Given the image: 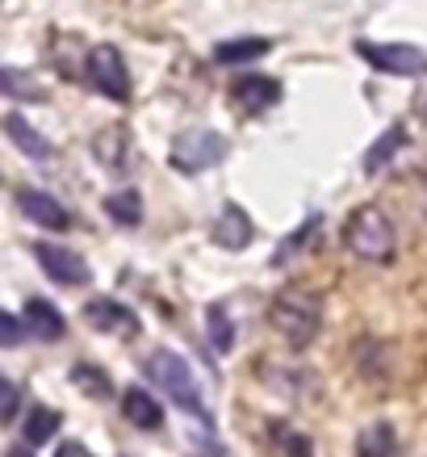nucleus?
Returning <instances> with one entry per match:
<instances>
[{"label":"nucleus","mask_w":427,"mask_h":457,"mask_svg":"<svg viewBox=\"0 0 427 457\" xmlns=\"http://www.w3.org/2000/svg\"><path fill=\"white\" fill-rule=\"evenodd\" d=\"M323 315H327L323 294L310 290V286H285V290L268 303V323H273V332L290 348H298V353L318 340Z\"/></svg>","instance_id":"1"},{"label":"nucleus","mask_w":427,"mask_h":457,"mask_svg":"<svg viewBox=\"0 0 427 457\" xmlns=\"http://www.w3.org/2000/svg\"><path fill=\"white\" fill-rule=\"evenodd\" d=\"M147 378H152L155 386L168 395V403H177L180 411H189L193 420H201V424H209V411L206 403H201V390H197V378L193 370H189V361L180 357V353H168V348H160V353H152L147 357Z\"/></svg>","instance_id":"2"},{"label":"nucleus","mask_w":427,"mask_h":457,"mask_svg":"<svg viewBox=\"0 0 427 457\" xmlns=\"http://www.w3.org/2000/svg\"><path fill=\"white\" fill-rule=\"evenodd\" d=\"M344 248L352 252L357 261H369V264L394 261V252H398L394 222H390L377 206L352 210V214H348V222H344Z\"/></svg>","instance_id":"3"},{"label":"nucleus","mask_w":427,"mask_h":457,"mask_svg":"<svg viewBox=\"0 0 427 457\" xmlns=\"http://www.w3.org/2000/svg\"><path fill=\"white\" fill-rule=\"evenodd\" d=\"M226 135L218 130H209V126H193V130H180L172 147H168V164L177 168V172H209V168H218L226 160Z\"/></svg>","instance_id":"4"},{"label":"nucleus","mask_w":427,"mask_h":457,"mask_svg":"<svg viewBox=\"0 0 427 457\" xmlns=\"http://www.w3.org/2000/svg\"><path fill=\"white\" fill-rule=\"evenodd\" d=\"M84 80L110 101L130 97V71H126V59H122L118 46H110V42H101V46L88 51V59H84Z\"/></svg>","instance_id":"5"},{"label":"nucleus","mask_w":427,"mask_h":457,"mask_svg":"<svg viewBox=\"0 0 427 457\" xmlns=\"http://www.w3.org/2000/svg\"><path fill=\"white\" fill-rule=\"evenodd\" d=\"M357 55L369 63V68L386 71V76H423L427 71V55L411 42H357Z\"/></svg>","instance_id":"6"},{"label":"nucleus","mask_w":427,"mask_h":457,"mask_svg":"<svg viewBox=\"0 0 427 457\" xmlns=\"http://www.w3.org/2000/svg\"><path fill=\"white\" fill-rule=\"evenodd\" d=\"M34 261L42 264V273L55 281V286H88L93 269L80 252L63 248V244H34Z\"/></svg>","instance_id":"7"},{"label":"nucleus","mask_w":427,"mask_h":457,"mask_svg":"<svg viewBox=\"0 0 427 457\" xmlns=\"http://www.w3.org/2000/svg\"><path fill=\"white\" fill-rule=\"evenodd\" d=\"M84 319H88V328H97V332L105 336H138V315L130 311L126 303H118V298H88L84 303Z\"/></svg>","instance_id":"8"},{"label":"nucleus","mask_w":427,"mask_h":457,"mask_svg":"<svg viewBox=\"0 0 427 457\" xmlns=\"http://www.w3.org/2000/svg\"><path fill=\"white\" fill-rule=\"evenodd\" d=\"M231 101L243 113H264L268 105L281 101V80L276 76H260V71H248L231 84Z\"/></svg>","instance_id":"9"},{"label":"nucleus","mask_w":427,"mask_h":457,"mask_svg":"<svg viewBox=\"0 0 427 457\" xmlns=\"http://www.w3.org/2000/svg\"><path fill=\"white\" fill-rule=\"evenodd\" d=\"M17 210H21L29 222L46 227V231H68L71 227V210L63 206L59 197L42 194V189H17Z\"/></svg>","instance_id":"10"},{"label":"nucleus","mask_w":427,"mask_h":457,"mask_svg":"<svg viewBox=\"0 0 427 457\" xmlns=\"http://www.w3.org/2000/svg\"><path fill=\"white\" fill-rule=\"evenodd\" d=\"M93 155H97L101 168H110V172H126V168H130V155H135V139H130V130H126L122 122L101 126L97 135H93Z\"/></svg>","instance_id":"11"},{"label":"nucleus","mask_w":427,"mask_h":457,"mask_svg":"<svg viewBox=\"0 0 427 457\" xmlns=\"http://www.w3.org/2000/svg\"><path fill=\"white\" fill-rule=\"evenodd\" d=\"M251 236H256V227H251L248 210L234 206V202L231 206H222V214L214 219V227H209V239L226 252H243L251 244Z\"/></svg>","instance_id":"12"},{"label":"nucleus","mask_w":427,"mask_h":457,"mask_svg":"<svg viewBox=\"0 0 427 457\" xmlns=\"http://www.w3.org/2000/svg\"><path fill=\"white\" fill-rule=\"evenodd\" d=\"M4 135H9V143H13L17 152L29 155V160H38V164H46V160L55 155L51 139H46L42 130H34V126H29L21 113H9V118H4Z\"/></svg>","instance_id":"13"},{"label":"nucleus","mask_w":427,"mask_h":457,"mask_svg":"<svg viewBox=\"0 0 427 457\" xmlns=\"http://www.w3.org/2000/svg\"><path fill=\"white\" fill-rule=\"evenodd\" d=\"M26 328L34 340H59L68 332V319L59 315V306L46 303V298H26Z\"/></svg>","instance_id":"14"},{"label":"nucleus","mask_w":427,"mask_h":457,"mask_svg":"<svg viewBox=\"0 0 427 457\" xmlns=\"http://www.w3.org/2000/svg\"><path fill=\"white\" fill-rule=\"evenodd\" d=\"M122 411H126V420L135 424V428H143V432H155L160 424H164V407L147 395L143 386H130L122 395Z\"/></svg>","instance_id":"15"},{"label":"nucleus","mask_w":427,"mask_h":457,"mask_svg":"<svg viewBox=\"0 0 427 457\" xmlns=\"http://www.w3.org/2000/svg\"><path fill=\"white\" fill-rule=\"evenodd\" d=\"M55 432H59V411L46 407V403H34L26 411V420H21V441L38 449V445H46Z\"/></svg>","instance_id":"16"},{"label":"nucleus","mask_w":427,"mask_h":457,"mask_svg":"<svg viewBox=\"0 0 427 457\" xmlns=\"http://www.w3.org/2000/svg\"><path fill=\"white\" fill-rule=\"evenodd\" d=\"M406 147V126H390V130H382L377 139H373V147L365 152V172H382V168L394 160V155Z\"/></svg>","instance_id":"17"},{"label":"nucleus","mask_w":427,"mask_h":457,"mask_svg":"<svg viewBox=\"0 0 427 457\" xmlns=\"http://www.w3.org/2000/svg\"><path fill=\"white\" fill-rule=\"evenodd\" d=\"M318 227H323V214H310V219H306L298 231H290V236L281 239V248L273 252V269H285L293 256H302V252L310 248V239L318 236Z\"/></svg>","instance_id":"18"},{"label":"nucleus","mask_w":427,"mask_h":457,"mask_svg":"<svg viewBox=\"0 0 427 457\" xmlns=\"http://www.w3.org/2000/svg\"><path fill=\"white\" fill-rule=\"evenodd\" d=\"M206 332H209V348H214V353H231V348H234V315H231V306H226V303H209Z\"/></svg>","instance_id":"19"},{"label":"nucleus","mask_w":427,"mask_h":457,"mask_svg":"<svg viewBox=\"0 0 427 457\" xmlns=\"http://www.w3.org/2000/svg\"><path fill=\"white\" fill-rule=\"evenodd\" d=\"M268 441L285 457H315V441H310L302 428L285 424V420H273V424H268Z\"/></svg>","instance_id":"20"},{"label":"nucleus","mask_w":427,"mask_h":457,"mask_svg":"<svg viewBox=\"0 0 427 457\" xmlns=\"http://www.w3.org/2000/svg\"><path fill=\"white\" fill-rule=\"evenodd\" d=\"M398 453V436L390 424H369V428L357 436V457H394Z\"/></svg>","instance_id":"21"},{"label":"nucleus","mask_w":427,"mask_h":457,"mask_svg":"<svg viewBox=\"0 0 427 457\" xmlns=\"http://www.w3.org/2000/svg\"><path fill=\"white\" fill-rule=\"evenodd\" d=\"M273 51V42L268 38H226L214 46V59L218 63H248V59H260Z\"/></svg>","instance_id":"22"},{"label":"nucleus","mask_w":427,"mask_h":457,"mask_svg":"<svg viewBox=\"0 0 427 457\" xmlns=\"http://www.w3.org/2000/svg\"><path fill=\"white\" fill-rule=\"evenodd\" d=\"M105 214H110L118 227H138L143 222V197L135 189H118V194L105 197Z\"/></svg>","instance_id":"23"},{"label":"nucleus","mask_w":427,"mask_h":457,"mask_svg":"<svg viewBox=\"0 0 427 457\" xmlns=\"http://www.w3.org/2000/svg\"><path fill=\"white\" fill-rule=\"evenodd\" d=\"M71 382H76V386L84 390V395H88V399H113V382H110V374H105V370H97V365H76V370H71Z\"/></svg>","instance_id":"24"},{"label":"nucleus","mask_w":427,"mask_h":457,"mask_svg":"<svg viewBox=\"0 0 427 457\" xmlns=\"http://www.w3.org/2000/svg\"><path fill=\"white\" fill-rule=\"evenodd\" d=\"M0 88H4V97H13V101H42L46 97L38 84H29V76L17 68H0Z\"/></svg>","instance_id":"25"},{"label":"nucleus","mask_w":427,"mask_h":457,"mask_svg":"<svg viewBox=\"0 0 427 457\" xmlns=\"http://www.w3.org/2000/svg\"><path fill=\"white\" fill-rule=\"evenodd\" d=\"M0 332H4V348H17L21 336H26V328H21V319H17L13 311H0Z\"/></svg>","instance_id":"26"},{"label":"nucleus","mask_w":427,"mask_h":457,"mask_svg":"<svg viewBox=\"0 0 427 457\" xmlns=\"http://www.w3.org/2000/svg\"><path fill=\"white\" fill-rule=\"evenodd\" d=\"M0 386H4V424H13L17 420V411H21V390H17V382L13 378H0Z\"/></svg>","instance_id":"27"},{"label":"nucleus","mask_w":427,"mask_h":457,"mask_svg":"<svg viewBox=\"0 0 427 457\" xmlns=\"http://www.w3.org/2000/svg\"><path fill=\"white\" fill-rule=\"evenodd\" d=\"M55 457H93V453H88L80 441H63V445L55 449Z\"/></svg>","instance_id":"28"},{"label":"nucleus","mask_w":427,"mask_h":457,"mask_svg":"<svg viewBox=\"0 0 427 457\" xmlns=\"http://www.w3.org/2000/svg\"><path fill=\"white\" fill-rule=\"evenodd\" d=\"M4 457H34V449H26V441H21V445H9Z\"/></svg>","instance_id":"29"}]
</instances>
